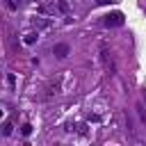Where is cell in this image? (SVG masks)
<instances>
[{
    "mask_svg": "<svg viewBox=\"0 0 146 146\" xmlns=\"http://www.w3.org/2000/svg\"><path fill=\"white\" fill-rule=\"evenodd\" d=\"M34 27H50V21H46V18H34Z\"/></svg>",
    "mask_w": 146,
    "mask_h": 146,
    "instance_id": "277c9868",
    "label": "cell"
},
{
    "mask_svg": "<svg viewBox=\"0 0 146 146\" xmlns=\"http://www.w3.org/2000/svg\"><path fill=\"white\" fill-rule=\"evenodd\" d=\"M107 27H116V25H123V14H112V16H105L103 21Z\"/></svg>",
    "mask_w": 146,
    "mask_h": 146,
    "instance_id": "6da1fadb",
    "label": "cell"
},
{
    "mask_svg": "<svg viewBox=\"0 0 146 146\" xmlns=\"http://www.w3.org/2000/svg\"><path fill=\"white\" fill-rule=\"evenodd\" d=\"M30 132H32V125H30V123H25V125H23V135H25V137H27V135H30Z\"/></svg>",
    "mask_w": 146,
    "mask_h": 146,
    "instance_id": "8992f818",
    "label": "cell"
},
{
    "mask_svg": "<svg viewBox=\"0 0 146 146\" xmlns=\"http://www.w3.org/2000/svg\"><path fill=\"white\" fill-rule=\"evenodd\" d=\"M36 39H39V32H27V34L23 36V41H25L27 46H32V43H36Z\"/></svg>",
    "mask_w": 146,
    "mask_h": 146,
    "instance_id": "3957f363",
    "label": "cell"
},
{
    "mask_svg": "<svg viewBox=\"0 0 146 146\" xmlns=\"http://www.w3.org/2000/svg\"><path fill=\"white\" fill-rule=\"evenodd\" d=\"M2 135H5V137H7V135H11V123H9V121L5 123V128H2Z\"/></svg>",
    "mask_w": 146,
    "mask_h": 146,
    "instance_id": "5b68a950",
    "label": "cell"
},
{
    "mask_svg": "<svg viewBox=\"0 0 146 146\" xmlns=\"http://www.w3.org/2000/svg\"><path fill=\"white\" fill-rule=\"evenodd\" d=\"M55 55H57L59 59H64V57L68 55V46H66V43H57V46H55Z\"/></svg>",
    "mask_w": 146,
    "mask_h": 146,
    "instance_id": "7a4b0ae2",
    "label": "cell"
}]
</instances>
